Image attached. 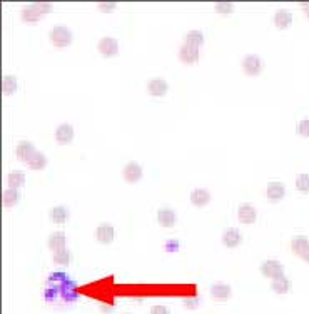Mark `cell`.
Here are the masks:
<instances>
[{
  "label": "cell",
  "mask_w": 309,
  "mask_h": 314,
  "mask_svg": "<svg viewBox=\"0 0 309 314\" xmlns=\"http://www.w3.org/2000/svg\"><path fill=\"white\" fill-rule=\"evenodd\" d=\"M271 289L277 294H284L291 289V281H289L286 276H281V278H276L271 282Z\"/></svg>",
  "instance_id": "ffe728a7"
},
{
  "label": "cell",
  "mask_w": 309,
  "mask_h": 314,
  "mask_svg": "<svg viewBox=\"0 0 309 314\" xmlns=\"http://www.w3.org/2000/svg\"><path fill=\"white\" fill-rule=\"evenodd\" d=\"M237 218L243 224H252V223H256L257 212L252 204H249V202H243V204H239V207H237Z\"/></svg>",
  "instance_id": "8992f818"
},
{
  "label": "cell",
  "mask_w": 309,
  "mask_h": 314,
  "mask_svg": "<svg viewBox=\"0 0 309 314\" xmlns=\"http://www.w3.org/2000/svg\"><path fill=\"white\" fill-rule=\"evenodd\" d=\"M17 90V79L14 76H4L2 77V92L4 95H10Z\"/></svg>",
  "instance_id": "484cf974"
},
{
  "label": "cell",
  "mask_w": 309,
  "mask_h": 314,
  "mask_svg": "<svg viewBox=\"0 0 309 314\" xmlns=\"http://www.w3.org/2000/svg\"><path fill=\"white\" fill-rule=\"evenodd\" d=\"M211 296L214 299H227L231 296V286L224 284V282H216L211 286Z\"/></svg>",
  "instance_id": "ac0fdd59"
},
{
  "label": "cell",
  "mask_w": 309,
  "mask_h": 314,
  "mask_svg": "<svg viewBox=\"0 0 309 314\" xmlns=\"http://www.w3.org/2000/svg\"><path fill=\"white\" fill-rule=\"evenodd\" d=\"M179 59L182 60L184 64H194L199 59V47H193L184 44L179 51Z\"/></svg>",
  "instance_id": "8fae6325"
},
{
  "label": "cell",
  "mask_w": 309,
  "mask_h": 314,
  "mask_svg": "<svg viewBox=\"0 0 309 314\" xmlns=\"http://www.w3.org/2000/svg\"><path fill=\"white\" fill-rule=\"evenodd\" d=\"M72 139H74V127L70 124L64 122V124H60L57 129H55V140H57L60 146L70 144Z\"/></svg>",
  "instance_id": "52a82bcc"
},
{
  "label": "cell",
  "mask_w": 309,
  "mask_h": 314,
  "mask_svg": "<svg viewBox=\"0 0 309 314\" xmlns=\"http://www.w3.org/2000/svg\"><path fill=\"white\" fill-rule=\"evenodd\" d=\"M296 189L299 192H309V174H299L296 177Z\"/></svg>",
  "instance_id": "f1b7e54d"
},
{
  "label": "cell",
  "mask_w": 309,
  "mask_h": 314,
  "mask_svg": "<svg viewBox=\"0 0 309 314\" xmlns=\"http://www.w3.org/2000/svg\"><path fill=\"white\" fill-rule=\"evenodd\" d=\"M261 273L266 276V278L276 279V278H281V276H284V268H282V264L279 261L269 259V261H264L261 264Z\"/></svg>",
  "instance_id": "5b68a950"
},
{
  "label": "cell",
  "mask_w": 309,
  "mask_h": 314,
  "mask_svg": "<svg viewBox=\"0 0 309 314\" xmlns=\"http://www.w3.org/2000/svg\"><path fill=\"white\" fill-rule=\"evenodd\" d=\"M243 70L247 74V76H257V74H261L263 70V60L259 55L256 54H247L244 55L243 59Z\"/></svg>",
  "instance_id": "277c9868"
},
{
  "label": "cell",
  "mask_w": 309,
  "mask_h": 314,
  "mask_svg": "<svg viewBox=\"0 0 309 314\" xmlns=\"http://www.w3.org/2000/svg\"><path fill=\"white\" fill-rule=\"evenodd\" d=\"M47 246L51 251H59L62 248H65V234L64 232H54L51 237H49Z\"/></svg>",
  "instance_id": "7402d4cb"
},
{
  "label": "cell",
  "mask_w": 309,
  "mask_h": 314,
  "mask_svg": "<svg viewBox=\"0 0 309 314\" xmlns=\"http://www.w3.org/2000/svg\"><path fill=\"white\" fill-rule=\"evenodd\" d=\"M18 198H20V194H18L17 189H14V187L5 189L4 192H2V204H4V207L15 206L17 201H18Z\"/></svg>",
  "instance_id": "44dd1931"
},
{
  "label": "cell",
  "mask_w": 309,
  "mask_h": 314,
  "mask_svg": "<svg viewBox=\"0 0 309 314\" xmlns=\"http://www.w3.org/2000/svg\"><path fill=\"white\" fill-rule=\"evenodd\" d=\"M67 215H69V211H67V207H64V206H55L51 211V219L55 224L64 223V221L67 219Z\"/></svg>",
  "instance_id": "4316f807"
},
{
  "label": "cell",
  "mask_w": 309,
  "mask_h": 314,
  "mask_svg": "<svg viewBox=\"0 0 309 314\" xmlns=\"http://www.w3.org/2000/svg\"><path fill=\"white\" fill-rule=\"evenodd\" d=\"M241 232L236 227H229V229H226L222 232V244L226 246V248H237L241 244Z\"/></svg>",
  "instance_id": "4fadbf2b"
},
{
  "label": "cell",
  "mask_w": 309,
  "mask_h": 314,
  "mask_svg": "<svg viewBox=\"0 0 309 314\" xmlns=\"http://www.w3.org/2000/svg\"><path fill=\"white\" fill-rule=\"evenodd\" d=\"M35 152L34 149V146L27 142V140H22L20 144L17 146V149H15V156L18 161H22V162H27L30 157H32V154Z\"/></svg>",
  "instance_id": "e0dca14e"
},
{
  "label": "cell",
  "mask_w": 309,
  "mask_h": 314,
  "mask_svg": "<svg viewBox=\"0 0 309 314\" xmlns=\"http://www.w3.org/2000/svg\"><path fill=\"white\" fill-rule=\"evenodd\" d=\"M97 51L99 54H102L104 57H115L119 54V42L114 37H102L97 42Z\"/></svg>",
  "instance_id": "3957f363"
},
{
  "label": "cell",
  "mask_w": 309,
  "mask_h": 314,
  "mask_svg": "<svg viewBox=\"0 0 309 314\" xmlns=\"http://www.w3.org/2000/svg\"><path fill=\"white\" fill-rule=\"evenodd\" d=\"M301 257H302V259H304L306 262H309V244H307V248L301 252Z\"/></svg>",
  "instance_id": "d590c367"
},
{
  "label": "cell",
  "mask_w": 309,
  "mask_h": 314,
  "mask_svg": "<svg viewBox=\"0 0 309 314\" xmlns=\"http://www.w3.org/2000/svg\"><path fill=\"white\" fill-rule=\"evenodd\" d=\"M27 165H29L30 169H34V171H42L47 165V157L40 151H35L32 154V157H30L29 161H27Z\"/></svg>",
  "instance_id": "d6986e66"
},
{
  "label": "cell",
  "mask_w": 309,
  "mask_h": 314,
  "mask_svg": "<svg viewBox=\"0 0 309 314\" xmlns=\"http://www.w3.org/2000/svg\"><path fill=\"white\" fill-rule=\"evenodd\" d=\"M307 244H309V239L306 236H296V237H293V241H291V249L298 256H301V252L307 248Z\"/></svg>",
  "instance_id": "83f0119b"
},
{
  "label": "cell",
  "mask_w": 309,
  "mask_h": 314,
  "mask_svg": "<svg viewBox=\"0 0 309 314\" xmlns=\"http://www.w3.org/2000/svg\"><path fill=\"white\" fill-rule=\"evenodd\" d=\"M122 176H124V179H126L127 182H137L140 177H142V167L137 164V162H127L126 165H124V169H122Z\"/></svg>",
  "instance_id": "9c48e42d"
},
{
  "label": "cell",
  "mask_w": 309,
  "mask_h": 314,
  "mask_svg": "<svg viewBox=\"0 0 309 314\" xmlns=\"http://www.w3.org/2000/svg\"><path fill=\"white\" fill-rule=\"evenodd\" d=\"M97 7L101 12H110L117 7V4L115 2H97Z\"/></svg>",
  "instance_id": "d6a6232c"
},
{
  "label": "cell",
  "mask_w": 309,
  "mask_h": 314,
  "mask_svg": "<svg viewBox=\"0 0 309 314\" xmlns=\"http://www.w3.org/2000/svg\"><path fill=\"white\" fill-rule=\"evenodd\" d=\"M179 249V241H176V239H171V241L165 243V251H171V252H176Z\"/></svg>",
  "instance_id": "836d02e7"
},
{
  "label": "cell",
  "mask_w": 309,
  "mask_h": 314,
  "mask_svg": "<svg viewBox=\"0 0 309 314\" xmlns=\"http://www.w3.org/2000/svg\"><path fill=\"white\" fill-rule=\"evenodd\" d=\"M70 259H72V254L67 248H62L54 252V262L57 264V266H67V264L70 262Z\"/></svg>",
  "instance_id": "cb8c5ba5"
},
{
  "label": "cell",
  "mask_w": 309,
  "mask_h": 314,
  "mask_svg": "<svg viewBox=\"0 0 309 314\" xmlns=\"http://www.w3.org/2000/svg\"><path fill=\"white\" fill-rule=\"evenodd\" d=\"M51 42L54 47L57 49H64L72 42V32L69 27L65 26H54L51 30Z\"/></svg>",
  "instance_id": "7a4b0ae2"
},
{
  "label": "cell",
  "mask_w": 309,
  "mask_h": 314,
  "mask_svg": "<svg viewBox=\"0 0 309 314\" xmlns=\"http://www.w3.org/2000/svg\"><path fill=\"white\" fill-rule=\"evenodd\" d=\"M266 194H268V199L269 201H281L284 196H286V187L284 184L279 181H274V182H269L268 184V189H266Z\"/></svg>",
  "instance_id": "7c38bea8"
},
{
  "label": "cell",
  "mask_w": 309,
  "mask_h": 314,
  "mask_svg": "<svg viewBox=\"0 0 309 314\" xmlns=\"http://www.w3.org/2000/svg\"><path fill=\"white\" fill-rule=\"evenodd\" d=\"M301 7H304V14L309 17V2L307 4H301Z\"/></svg>",
  "instance_id": "8d00e7d4"
},
{
  "label": "cell",
  "mask_w": 309,
  "mask_h": 314,
  "mask_svg": "<svg viewBox=\"0 0 309 314\" xmlns=\"http://www.w3.org/2000/svg\"><path fill=\"white\" fill-rule=\"evenodd\" d=\"M199 298L197 296H189V298H185V301H184V304H185V307H187V309H196L197 306H199Z\"/></svg>",
  "instance_id": "1f68e13d"
},
{
  "label": "cell",
  "mask_w": 309,
  "mask_h": 314,
  "mask_svg": "<svg viewBox=\"0 0 309 314\" xmlns=\"http://www.w3.org/2000/svg\"><path fill=\"white\" fill-rule=\"evenodd\" d=\"M296 131H298V134L302 135V137H309V119L299 120L298 127H296Z\"/></svg>",
  "instance_id": "4dcf8cb0"
},
{
  "label": "cell",
  "mask_w": 309,
  "mask_h": 314,
  "mask_svg": "<svg viewBox=\"0 0 309 314\" xmlns=\"http://www.w3.org/2000/svg\"><path fill=\"white\" fill-rule=\"evenodd\" d=\"M169 90V84L164 81V79H151L149 82H147V92H149L151 95L154 97H162L168 94Z\"/></svg>",
  "instance_id": "ba28073f"
},
{
  "label": "cell",
  "mask_w": 309,
  "mask_h": 314,
  "mask_svg": "<svg viewBox=\"0 0 309 314\" xmlns=\"http://www.w3.org/2000/svg\"><path fill=\"white\" fill-rule=\"evenodd\" d=\"M96 237L101 244H110L115 237V231L110 224H101L96 229Z\"/></svg>",
  "instance_id": "30bf717a"
},
{
  "label": "cell",
  "mask_w": 309,
  "mask_h": 314,
  "mask_svg": "<svg viewBox=\"0 0 309 314\" xmlns=\"http://www.w3.org/2000/svg\"><path fill=\"white\" fill-rule=\"evenodd\" d=\"M157 223L162 227H172L176 224V212L169 207H162L157 211Z\"/></svg>",
  "instance_id": "5bb4252c"
},
{
  "label": "cell",
  "mask_w": 309,
  "mask_h": 314,
  "mask_svg": "<svg viewBox=\"0 0 309 314\" xmlns=\"http://www.w3.org/2000/svg\"><path fill=\"white\" fill-rule=\"evenodd\" d=\"M151 314H171L169 312V309L165 306H152L151 307Z\"/></svg>",
  "instance_id": "e575fe53"
},
{
  "label": "cell",
  "mask_w": 309,
  "mask_h": 314,
  "mask_svg": "<svg viewBox=\"0 0 309 314\" xmlns=\"http://www.w3.org/2000/svg\"><path fill=\"white\" fill-rule=\"evenodd\" d=\"M209 201H211V194H209V190L206 189H194L193 192H191V204L196 207L206 206Z\"/></svg>",
  "instance_id": "9a60e30c"
},
{
  "label": "cell",
  "mask_w": 309,
  "mask_h": 314,
  "mask_svg": "<svg viewBox=\"0 0 309 314\" xmlns=\"http://www.w3.org/2000/svg\"><path fill=\"white\" fill-rule=\"evenodd\" d=\"M293 23V15H291V12L286 10V9H281V10H277L276 14H274V26L277 29H288L289 26Z\"/></svg>",
  "instance_id": "2e32d148"
},
{
  "label": "cell",
  "mask_w": 309,
  "mask_h": 314,
  "mask_svg": "<svg viewBox=\"0 0 309 314\" xmlns=\"http://www.w3.org/2000/svg\"><path fill=\"white\" fill-rule=\"evenodd\" d=\"M7 184H9V187H14V189L22 187L23 184H26V176H23V172H20V171L10 172V174L7 176Z\"/></svg>",
  "instance_id": "d4e9b609"
},
{
  "label": "cell",
  "mask_w": 309,
  "mask_h": 314,
  "mask_svg": "<svg viewBox=\"0 0 309 314\" xmlns=\"http://www.w3.org/2000/svg\"><path fill=\"white\" fill-rule=\"evenodd\" d=\"M49 12H52V4H49V2L29 4L27 7L20 12V18H22L23 22L34 23V22H39L40 15L49 14Z\"/></svg>",
  "instance_id": "6da1fadb"
},
{
  "label": "cell",
  "mask_w": 309,
  "mask_h": 314,
  "mask_svg": "<svg viewBox=\"0 0 309 314\" xmlns=\"http://www.w3.org/2000/svg\"><path fill=\"white\" fill-rule=\"evenodd\" d=\"M184 44L187 45H193V47H199L204 44V35L201 30H189L185 34V39H184Z\"/></svg>",
  "instance_id": "603a6c76"
},
{
  "label": "cell",
  "mask_w": 309,
  "mask_h": 314,
  "mask_svg": "<svg viewBox=\"0 0 309 314\" xmlns=\"http://www.w3.org/2000/svg\"><path fill=\"white\" fill-rule=\"evenodd\" d=\"M214 9L216 12H219V14H231L234 10V4L232 2H216Z\"/></svg>",
  "instance_id": "f546056e"
}]
</instances>
